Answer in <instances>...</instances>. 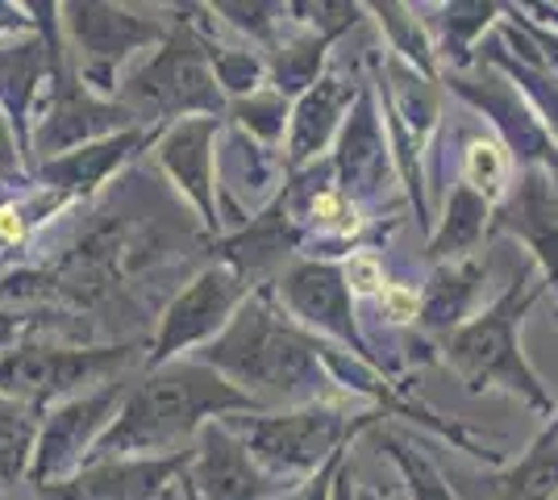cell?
I'll return each mask as SVG.
<instances>
[{"instance_id": "28", "label": "cell", "mask_w": 558, "mask_h": 500, "mask_svg": "<svg viewBox=\"0 0 558 500\" xmlns=\"http://www.w3.org/2000/svg\"><path fill=\"white\" fill-rule=\"evenodd\" d=\"M379 451H388V459L400 467L404 488H409V500H459L454 492H450V484H446L442 472H438L421 451H413L404 438H396V434H384V429H379Z\"/></svg>"}, {"instance_id": "39", "label": "cell", "mask_w": 558, "mask_h": 500, "mask_svg": "<svg viewBox=\"0 0 558 500\" xmlns=\"http://www.w3.org/2000/svg\"><path fill=\"white\" fill-rule=\"evenodd\" d=\"M17 338V317H9V313H0V346H9Z\"/></svg>"}, {"instance_id": "11", "label": "cell", "mask_w": 558, "mask_h": 500, "mask_svg": "<svg viewBox=\"0 0 558 500\" xmlns=\"http://www.w3.org/2000/svg\"><path fill=\"white\" fill-rule=\"evenodd\" d=\"M125 383H100L93 392H84V397H71L68 405L59 408V413H50V426L43 434V447H38V463H34V484H47V479L63 476L71 472L88 447H96L100 438V429L109 422V413L117 405H125Z\"/></svg>"}, {"instance_id": "1", "label": "cell", "mask_w": 558, "mask_h": 500, "mask_svg": "<svg viewBox=\"0 0 558 500\" xmlns=\"http://www.w3.org/2000/svg\"><path fill=\"white\" fill-rule=\"evenodd\" d=\"M233 388L255 397L258 405H317L329 392V371L322 363V338L301 330L292 317L271 305V292L246 296L226 333L201 355Z\"/></svg>"}, {"instance_id": "36", "label": "cell", "mask_w": 558, "mask_h": 500, "mask_svg": "<svg viewBox=\"0 0 558 500\" xmlns=\"http://www.w3.org/2000/svg\"><path fill=\"white\" fill-rule=\"evenodd\" d=\"M13 163H17V146H13V138H9L4 118H0V167H13Z\"/></svg>"}, {"instance_id": "19", "label": "cell", "mask_w": 558, "mask_h": 500, "mask_svg": "<svg viewBox=\"0 0 558 500\" xmlns=\"http://www.w3.org/2000/svg\"><path fill=\"white\" fill-rule=\"evenodd\" d=\"M213 138H217V118H184L171 125V134L159 146V159L175 175V184L196 200L209 225H217V205H213Z\"/></svg>"}, {"instance_id": "4", "label": "cell", "mask_w": 558, "mask_h": 500, "mask_svg": "<svg viewBox=\"0 0 558 500\" xmlns=\"http://www.w3.org/2000/svg\"><path fill=\"white\" fill-rule=\"evenodd\" d=\"M379 417H347L338 405L317 401V405L288 408V413H246L226 422L233 438L251 451L263 472L271 476H317L333 454L347 451V442L359 429H372Z\"/></svg>"}, {"instance_id": "32", "label": "cell", "mask_w": 558, "mask_h": 500, "mask_svg": "<svg viewBox=\"0 0 558 500\" xmlns=\"http://www.w3.org/2000/svg\"><path fill=\"white\" fill-rule=\"evenodd\" d=\"M375 301L384 309V321H392V326H409L421 317V292L409 284H384V292Z\"/></svg>"}, {"instance_id": "2", "label": "cell", "mask_w": 558, "mask_h": 500, "mask_svg": "<svg viewBox=\"0 0 558 500\" xmlns=\"http://www.w3.org/2000/svg\"><path fill=\"white\" fill-rule=\"evenodd\" d=\"M221 413H267L255 397L233 388L209 363H175L159 367L150 380H142L113 426L100 434L93 447V463L100 459H167L163 451L184 454L180 442L209 426Z\"/></svg>"}, {"instance_id": "34", "label": "cell", "mask_w": 558, "mask_h": 500, "mask_svg": "<svg viewBox=\"0 0 558 500\" xmlns=\"http://www.w3.org/2000/svg\"><path fill=\"white\" fill-rule=\"evenodd\" d=\"M342 463H347V451L333 454L317 476H308L296 492H288L283 500H333V479H338V472H342Z\"/></svg>"}, {"instance_id": "29", "label": "cell", "mask_w": 558, "mask_h": 500, "mask_svg": "<svg viewBox=\"0 0 558 500\" xmlns=\"http://www.w3.org/2000/svg\"><path fill=\"white\" fill-rule=\"evenodd\" d=\"M38 75H43V47H38V42L0 47V100L9 105L13 118L25 113V100L34 93Z\"/></svg>"}, {"instance_id": "12", "label": "cell", "mask_w": 558, "mask_h": 500, "mask_svg": "<svg viewBox=\"0 0 558 500\" xmlns=\"http://www.w3.org/2000/svg\"><path fill=\"white\" fill-rule=\"evenodd\" d=\"M333 167H338V192H347L350 200H375L384 192V180L392 175L396 155L392 146L384 143L372 88H363L354 109H350L347 125L338 134Z\"/></svg>"}, {"instance_id": "23", "label": "cell", "mask_w": 558, "mask_h": 500, "mask_svg": "<svg viewBox=\"0 0 558 500\" xmlns=\"http://www.w3.org/2000/svg\"><path fill=\"white\" fill-rule=\"evenodd\" d=\"M134 146H138V134H134V130H121L117 138L80 146V150H71V155L50 159L47 180L50 184H59V188H71V192H93L96 184H100V180H105V175L134 150Z\"/></svg>"}, {"instance_id": "38", "label": "cell", "mask_w": 558, "mask_h": 500, "mask_svg": "<svg viewBox=\"0 0 558 500\" xmlns=\"http://www.w3.org/2000/svg\"><path fill=\"white\" fill-rule=\"evenodd\" d=\"M17 25H22V9L0 4V34H4V29H17Z\"/></svg>"}, {"instance_id": "35", "label": "cell", "mask_w": 558, "mask_h": 500, "mask_svg": "<svg viewBox=\"0 0 558 500\" xmlns=\"http://www.w3.org/2000/svg\"><path fill=\"white\" fill-rule=\"evenodd\" d=\"M279 4H221V13H230L233 25H242V29H255V34H271V25L279 17H267V13H276Z\"/></svg>"}, {"instance_id": "25", "label": "cell", "mask_w": 558, "mask_h": 500, "mask_svg": "<svg viewBox=\"0 0 558 500\" xmlns=\"http://www.w3.org/2000/svg\"><path fill=\"white\" fill-rule=\"evenodd\" d=\"M512 159L500 138L488 134H466L463 138V184L480 192L488 205H500L512 188Z\"/></svg>"}, {"instance_id": "21", "label": "cell", "mask_w": 558, "mask_h": 500, "mask_svg": "<svg viewBox=\"0 0 558 500\" xmlns=\"http://www.w3.org/2000/svg\"><path fill=\"white\" fill-rule=\"evenodd\" d=\"M125 109H117V105H100L93 100L88 93H71L63 88L59 96V105L50 109L47 125H43V134H38V146H43V155H59V150H68L80 143H93L96 134H109L117 125H125Z\"/></svg>"}, {"instance_id": "37", "label": "cell", "mask_w": 558, "mask_h": 500, "mask_svg": "<svg viewBox=\"0 0 558 500\" xmlns=\"http://www.w3.org/2000/svg\"><path fill=\"white\" fill-rule=\"evenodd\" d=\"M525 13H534V17H542V25H550V29H558V4H521Z\"/></svg>"}, {"instance_id": "6", "label": "cell", "mask_w": 558, "mask_h": 500, "mask_svg": "<svg viewBox=\"0 0 558 500\" xmlns=\"http://www.w3.org/2000/svg\"><path fill=\"white\" fill-rule=\"evenodd\" d=\"M125 100L134 113L146 118H175V113H221V88H217V72H213V54L201 50L192 34H175L167 38L163 50L130 75L125 84Z\"/></svg>"}, {"instance_id": "41", "label": "cell", "mask_w": 558, "mask_h": 500, "mask_svg": "<svg viewBox=\"0 0 558 500\" xmlns=\"http://www.w3.org/2000/svg\"><path fill=\"white\" fill-rule=\"evenodd\" d=\"M184 500H201V492H196L192 484H184Z\"/></svg>"}, {"instance_id": "10", "label": "cell", "mask_w": 558, "mask_h": 500, "mask_svg": "<svg viewBox=\"0 0 558 500\" xmlns=\"http://www.w3.org/2000/svg\"><path fill=\"white\" fill-rule=\"evenodd\" d=\"M246 288H251L246 276L233 271L230 263L226 267H209L205 276H196L192 288L167 309L163 330H159L155 351H150V363H167L175 351L196 346V342L213 338L221 326H230L233 313L246 305Z\"/></svg>"}, {"instance_id": "15", "label": "cell", "mask_w": 558, "mask_h": 500, "mask_svg": "<svg viewBox=\"0 0 558 500\" xmlns=\"http://www.w3.org/2000/svg\"><path fill=\"white\" fill-rule=\"evenodd\" d=\"M359 84L354 80H342V75H322L308 93L296 100V109H292V130H288V163L292 167H304L313 163L322 150L329 146L333 134H342V125H347V113L354 109V100H359Z\"/></svg>"}, {"instance_id": "24", "label": "cell", "mask_w": 558, "mask_h": 500, "mask_svg": "<svg viewBox=\"0 0 558 500\" xmlns=\"http://www.w3.org/2000/svg\"><path fill=\"white\" fill-rule=\"evenodd\" d=\"M372 13L384 25L396 59H404L409 68H417L429 80L442 75L438 72V50H434V38H429V25H425V17L413 4H372Z\"/></svg>"}, {"instance_id": "5", "label": "cell", "mask_w": 558, "mask_h": 500, "mask_svg": "<svg viewBox=\"0 0 558 500\" xmlns=\"http://www.w3.org/2000/svg\"><path fill=\"white\" fill-rule=\"evenodd\" d=\"M438 84H446V93H454L475 113H484L492 121V130H496L500 146L509 150L517 171H525V167H550V171H558L555 134L546 130V121L534 109V100L521 93L505 72H496L492 63H475L471 72H442Z\"/></svg>"}, {"instance_id": "30", "label": "cell", "mask_w": 558, "mask_h": 500, "mask_svg": "<svg viewBox=\"0 0 558 500\" xmlns=\"http://www.w3.org/2000/svg\"><path fill=\"white\" fill-rule=\"evenodd\" d=\"M213 54V72H217V84L226 88L230 96L238 100H246V96L258 93V84H263V75L271 72L263 59H255L251 50H230V47H217L209 50Z\"/></svg>"}, {"instance_id": "13", "label": "cell", "mask_w": 558, "mask_h": 500, "mask_svg": "<svg viewBox=\"0 0 558 500\" xmlns=\"http://www.w3.org/2000/svg\"><path fill=\"white\" fill-rule=\"evenodd\" d=\"M187 484L201 492V500H267L276 488L271 472H263L251 451L217 422L201 429V451L192 459Z\"/></svg>"}, {"instance_id": "8", "label": "cell", "mask_w": 558, "mask_h": 500, "mask_svg": "<svg viewBox=\"0 0 558 500\" xmlns=\"http://www.w3.org/2000/svg\"><path fill=\"white\" fill-rule=\"evenodd\" d=\"M130 363V346H100V351H59V346H22L0 355V397L13 401H54L80 383L100 380Z\"/></svg>"}, {"instance_id": "20", "label": "cell", "mask_w": 558, "mask_h": 500, "mask_svg": "<svg viewBox=\"0 0 558 500\" xmlns=\"http://www.w3.org/2000/svg\"><path fill=\"white\" fill-rule=\"evenodd\" d=\"M492 209H496V205H488L471 184L459 180V184L450 188V196H446L442 221H438V230L429 234L425 255L434 263H459V259L480 255V246L488 242V230H492Z\"/></svg>"}, {"instance_id": "17", "label": "cell", "mask_w": 558, "mask_h": 500, "mask_svg": "<svg viewBox=\"0 0 558 500\" xmlns=\"http://www.w3.org/2000/svg\"><path fill=\"white\" fill-rule=\"evenodd\" d=\"M68 13L75 42L100 72L113 68L117 59H125L130 50L150 47L159 38V25L142 22V17L117 9V4H68Z\"/></svg>"}, {"instance_id": "9", "label": "cell", "mask_w": 558, "mask_h": 500, "mask_svg": "<svg viewBox=\"0 0 558 500\" xmlns=\"http://www.w3.org/2000/svg\"><path fill=\"white\" fill-rule=\"evenodd\" d=\"M279 301L288 305V313L301 326L347 342L350 355L372 363V346H367V338L359 333V321H354V292L347 284L342 263L304 259L296 267H288L283 280H279Z\"/></svg>"}, {"instance_id": "31", "label": "cell", "mask_w": 558, "mask_h": 500, "mask_svg": "<svg viewBox=\"0 0 558 500\" xmlns=\"http://www.w3.org/2000/svg\"><path fill=\"white\" fill-rule=\"evenodd\" d=\"M233 113H238V121H242L255 138L276 143L279 134H283V125H288V100L279 93H255V96H246V100H238Z\"/></svg>"}, {"instance_id": "16", "label": "cell", "mask_w": 558, "mask_h": 500, "mask_svg": "<svg viewBox=\"0 0 558 500\" xmlns=\"http://www.w3.org/2000/svg\"><path fill=\"white\" fill-rule=\"evenodd\" d=\"M484 276H488V259H480V255L459 263H434L429 280L421 288V330L438 342L466 326L475 317V296H480Z\"/></svg>"}, {"instance_id": "27", "label": "cell", "mask_w": 558, "mask_h": 500, "mask_svg": "<svg viewBox=\"0 0 558 500\" xmlns=\"http://www.w3.org/2000/svg\"><path fill=\"white\" fill-rule=\"evenodd\" d=\"M34 438H38L34 413L13 397H0V479L4 484H17V476H25Z\"/></svg>"}, {"instance_id": "14", "label": "cell", "mask_w": 558, "mask_h": 500, "mask_svg": "<svg viewBox=\"0 0 558 500\" xmlns=\"http://www.w3.org/2000/svg\"><path fill=\"white\" fill-rule=\"evenodd\" d=\"M187 463L184 454L167 459H100L68 484H50L54 500H155V492Z\"/></svg>"}, {"instance_id": "33", "label": "cell", "mask_w": 558, "mask_h": 500, "mask_svg": "<svg viewBox=\"0 0 558 500\" xmlns=\"http://www.w3.org/2000/svg\"><path fill=\"white\" fill-rule=\"evenodd\" d=\"M347 271V284L354 296H379L384 292V263L375 259V255H354V259L342 267Z\"/></svg>"}, {"instance_id": "18", "label": "cell", "mask_w": 558, "mask_h": 500, "mask_svg": "<svg viewBox=\"0 0 558 500\" xmlns=\"http://www.w3.org/2000/svg\"><path fill=\"white\" fill-rule=\"evenodd\" d=\"M434 17H425L429 38L438 50V72H471L480 63V42L484 34L500 25L505 4L492 0H450V4H434Z\"/></svg>"}, {"instance_id": "22", "label": "cell", "mask_w": 558, "mask_h": 500, "mask_svg": "<svg viewBox=\"0 0 558 500\" xmlns=\"http://www.w3.org/2000/svg\"><path fill=\"white\" fill-rule=\"evenodd\" d=\"M492 500H558V417L530 442L509 472L492 479Z\"/></svg>"}, {"instance_id": "26", "label": "cell", "mask_w": 558, "mask_h": 500, "mask_svg": "<svg viewBox=\"0 0 558 500\" xmlns=\"http://www.w3.org/2000/svg\"><path fill=\"white\" fill-rule=\"evenodd\" d=\"M333 38L326 34H317V29H308L301 34L296 42H288V47L276 50V59H271V80H276V93L288 96V93H308L317 80H322V63H326V50Z\"/></svg>"}, {"instance_id": "3", "label": "cell", "mask_w": 558, "mask_h": 500, "mask_svg": "<svg viewBox=\"0 0 558 500\" xmlns=\"http://www.w3.org/2000/svg\"><path fill=\"white\" fill-rule=\"evenodd\" d=\"M546 296H550V284L542 280V271L534 263L525 259L488 309H480L466 326L438 338L434 351L471 397L509 392L525 408H534L537 417L555 422V397H550V388L542 383L537 367L521 351V326L534 313L537 301H546Z\"/></svg>"}, {"instance_id": "7", "label": "cell", "mask_w": 558, "mask_h": 500, "mask_svg": "<svg viewBox=\"0 0 558 500\" xmlns=\"http://www.w3.org/2000/svg\"><path fill=\"white\" fill-rule=\"evenodd\" d=\"M488 239H517L530 251V263L550 284L558 317V175L550 167L517 171L509 196L492 209Z\"/></svg>"}, {"instance_id": "40", "label": "cell", "mask_w": 558, "mask_h": 500, "mask_svg": "<svg viewBox=\"0 0 558 500\" xmlns=\"http://www.w3.org/2000/svg\"><path fill=\"white\" fill-rule=\"evenodd\" d=\"M359 500H409V497H392V492H379V488H359Z\"/></svg>"}]
</instances>
